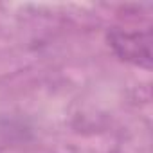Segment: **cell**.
Segmentation results:
<instances>
[{
	"mask_svg": "<svg viewBox=\"0 0 153 153\" xmlns=\"http://www.w3.org/2000/svg\"><path fill=\"white\" fill-rule=\"evenodd\" d=\"M112 47L115 52L135 65L151 67V34L149 33H123V31H114L110 34Z\"/></svg>",
	"mask_w": 153,
	"mask_h": 153,
	"instance_id": "1",
	"label": "cell"
}]
</instances>
